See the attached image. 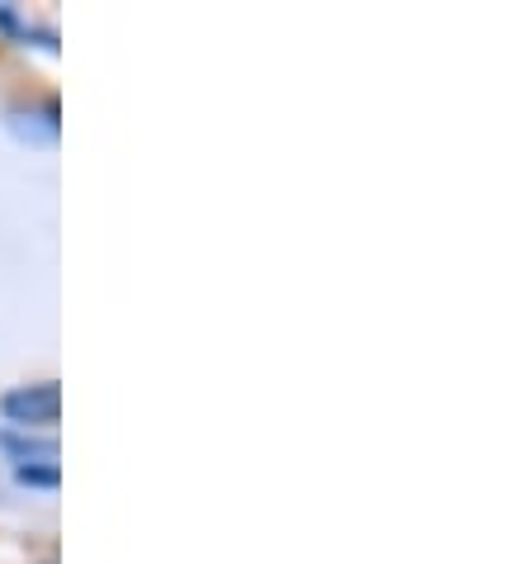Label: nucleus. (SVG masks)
Returning a JSON list of instances; mask_svg holds the SVG:
<instances>
[{"mask_svg": "<svg viewBox=\"0 0 531 564\" xmlns=\"http://www.w3.org/2000/svg\"><path fill=\"white\" fill-rule=\"evenodd\" d=\"M0 413H6L14 427H53L57 413H62V394L53 380H39V384H20L0 399Z\"/></svg>", "mask_w": 531, "mask_h": 564, "instance_id": "nucleus-1", "label": "nucleus"}, {"mask_svg": "<svg viewBox=\"0 0 531 564\" xmlns=\"http://www.w3.org/2000/svg\"><path fill=\"white\" fill-rule=\"evenodd\" d=\"M0 451L14 456V465H57V436H20V432H6V436H0Z\"/></svg>", "mask_w": 531, "mask_h": 564, "instance_id": "nucleus-2", "label": "nucleus"}, {"mask_svg": "<svg viewBox=\"0 0 531 564\" xmlns=\"http://www.w3.org/2000/svg\"><path fill=\"white\" fill-rule=\"evenodd\" d=\"M14 479H20L24 489H57L62 469L57 465H14Z\"/></svg>", "mask_w": 531, "mask_h": 564, "instance_id": "nucleus-3", "label": "nucleus"}]
</instances>
